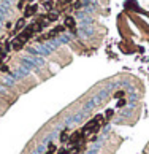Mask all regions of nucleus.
Returning <instances> with one entry per match:
<instances>
[{
	"label": "nucleus",
	"mask_w": 149,
	"mask_h": 154,
	"mask_svg": "<svg viewBox=\"0 0 149 154\" xmlns=\"http://www.w3.org/2000/svg\"><path fill=\"white\" fill-rule=\"evenodd\" d=\"M65 26L70 27L71 30H75V19H73L71 16H67V17H65Z\"/></svg>",
	"instance_id": "nucleus-1"
},
{
	"label": "nucleus",
	"mask_w": 149,
	"mask_h": 154,
	"mask_svg": "<svg viewBox=\"0 0 149 154\" xmlns=\"http://www.w3.org/2000/svg\"><path fill=\"white\" fill-rule=\"evenodd\" d=\"M124 94H125L124 91H117V92L114 94V97H116V99H119V97H122V95H124Z\"/></svg>",
	"instance_id": "nucleus-7"
},
{
	"label": "nucleus",
	"mask_w": 149,
	"mask_h": 154,
	"mask_svg": "<svg viewBox=\"0 0 149 154\" xmlns=\"http://www.w3.org/2000/svg\"><path fill=\"white\" fill-rule=\"evenodd\" d=\"M68 138H70V137H68V133H67V130L60 133V141H67Z\"/></svg>",
	"instance_id": "nucleus-5"
},
{
	"label": "nucleus",
	"mask_w": 149,
	"mask_h": 154,
	"mask_svg": "<svg viewBox=\"0 0 149 154\" xmlns=\"http://www.w3.org/2000/svg\"><path fill=\"white\" fill-rule=\"evenodd\" d=\"M37 11V5H33V7H29V8H26V11H24V17H29V16H32L33 13Z\"/></svg>",
	"instance_id": "nucleus-2"
},
{
	"label": "nucleus",
	"mask_w": 149,
	"mask_h": 154,
	"mask_svg": "<svg viewBox=\"0 0 149 154\" xmlns=\"http://www.w3.org/2000/svg\"><path fill=\"white\" fill-rule=\"evenodd\" d=\"M46 154H54V151H48V152H46Z\"/></svg>",
	"instance_id": "nucleus-8"
},
{
	"label": "nucleus",
	"mask_w": 149,
	"mask_h": 154,
	"mask_svg": "<svg viewBox=\"0 0 149 154\" xmlns=\"http://www.w3.org/2000/svg\"><path fill=\"white\" fill-rule=\"evenodd\" d=\"M111 116H113V110H108V111H106V114H105V121H108Z\"/></svg>",
	"instance_id": "nucleus-6"
},
{
	"label": "nucleus",
	"mask_w": 149,
	"mask_h": 154,
	"mask_svg": "<svg viewBox=\"0 0 149 154\" xmlns=\"http://www.w3.org/2000/svg\"><path fill=\"white\" fill-rule=\"evenodd\" d=\"M22 46H24V42H21L19 38H16V40L13 42V48H14V51H19Z\"/></svg>",
	"instance_id": "nucleus-3"
},
{
	"label": "nucleus",
	"mask_w": 149,
	"mask_h": 154,
	"mask_svg": "<svg viewBox=\"0 0 149 154\" xmlns=\"http://www.w3.org/2000/svg\"><path fill=\"white\" fill-rule=\"evenodd\" d=\"M26 24V17H22V19H19L17 21V24H16V27H14V32H17V30H21L22 29V26Z\"/></svg>",
	"instance_id": "nucleus-4"
}]
</instances>
